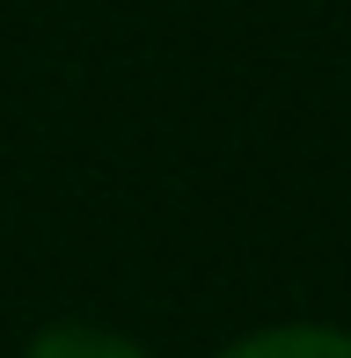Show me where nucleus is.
Instances as JSON below:
<instances>
[{
  "instance_id": "nucleus-2",
  "label": "nucleus",
  "mask_w": 351,
  "mask_h": 358,
  "mask_svg": "<svg viewBox=\"0 0 351 358\" xmlns=\"http://www.w3.org/2000/svg\"><path fill=\"white\" fill-rule=\"evenodd\" d=\"M29 358H139L124 336H103V329H44Z\"/></svg>"
},
{
  "instance_id": "nucleus-1",
  "label": "nucleus",
  "mask_w": 351,
  "mask_h": 358,
  "mask_svg": "<svg viewBox=\"0 0 351 358\" xmlns=\"http://www.w3.org/2000/svg\"><path fill=\"white\" fill-rule=\"evenodd\" d=\"M220 358H351V336L344 329H264V336H249V344H234V351H220Z\"/></svg>"
}]
</instances>
